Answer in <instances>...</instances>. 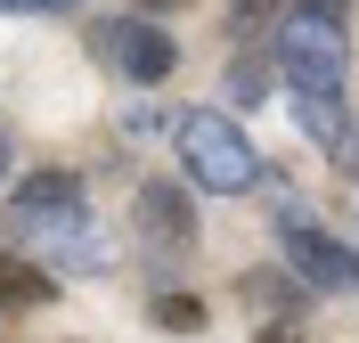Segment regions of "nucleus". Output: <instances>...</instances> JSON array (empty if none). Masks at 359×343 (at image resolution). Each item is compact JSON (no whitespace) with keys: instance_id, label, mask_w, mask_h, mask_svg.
Segmentation results:
<instances>
[{"instance_id":"obj_6","label":"nucleus","mask_w":359,"mask_h":343,"mask_svg":"<svg viewBox=\"0 0 359 343\" xmlns=\"http://www.w3.org/2000/svg\"><path fill=\"white\" fill-rule=\"evenodd\" d=\"M294 123H302V139L311 147H335L351 139V114H343V90H294Z\"/></svg>"},{"instance_id":"obj_4","label":"nucleus","mask_w":359,"mask_h":343,"mask_svg":"<svg viewBox=\"0 0 359 343\" xmlns=\"http://www.w3.org/2000/svg\"><path fill=\"white\" fill-rule=\"evenodd\" d=\"M98 58H107L123 82H139V90H156L163 74L180 66V41L163 33V25H147V17H114V25H98Z\"/></svg>"},{"instance_id":"obj_11","label":"nucleus","mask_w":359,"mask_h":343,"mask_svg":"<svg viewBox=\"0 0 359 343\" xmlns=\"http://www.w3.org/2000/svg\"><path fill=\"white\" fill-rule=\"evenodd\" d=\"M0 8H17V17H66V8H82V0H0Z\"/></svg>"},{"instance_id":"obj_14","label":"nucleus","mask_w":359,"mask_h":343,"mask_svg":"<svg viewBox=\"0 0 359 343\" xmlns=\"http://www.w3.org/2000/svg\"><path fill=\"white\" fill-rule=\"evenodd\" d=\"M0 172H8V139H0Z\"/></svg>"},{"instance_id":"obj_5","label":"nucleus","mask_w":359,"mask_h":343,"mask_svg":"<svg viewBox=\"0 0 359 343\" xmlns=\"http://www.w3.org/2000/svg\"><path fill=\"white\" fill-rule=\"evenodd\" d=\"M286 262L302 270V286H318V295H351V286H359V253L335 246L327 229L294 221V213H286Z\"/></svg>"},{"instance_id":"obj_8","label":"nucleus","mask_w":359,"mask_h":343,"mask_svg":"<svg viewBox=\"0 0 359 343\" xmlns=\"http://www.w3.org/2000/svg\"><path fill=\"white\" fill-rule=\"evenodd\" d=\"M0 302H8V311H49V302H57V278L0 246Z\"/></svg>"},{"instance_id":"obj_1","label":"nucleus","mask_w":359,"mask_h":343,"mask_svg":"<svg viewBox=\"0 0 359 343\" xmlns=\"http://www.w3.org/2000/svg\"><path fill=\"white\" fill-rule=\"evenodd\" d=\"M172 139H180V163H188V188H204V196H253L262 172H269V163L253 156V139L237 131L221 107H188L172 123Z\"/></svg>"},{"instance_id":"obj_2","label":"nucleus","mask_w":359,"mask_h":343,"mask_svg":"<svg viewBox=\"0 0 359 343\" xmlns=\"http://www.w3.org/2000/svg\"><path fill=\"white\" fill-rule=\"evenodd\" d=\"M278 74H286L294 90H343V74H351L343 17H311V8H294V17L278 25Z\"/></svg>"},{"instance_id":"obj_7","label":"nucleus","mask_w":359,"mask_h":343,"mask_svg":"<svg viewBox=\"0 0 359 343\" xmlns=\"http://www.w3.org/2000/svg\"><path fill=\"white\" fill-rule=\"evenodd\" d=\"M8 213H82V172H33V180H17V196H8Z\"/></svg>"},{"instance_id":"obj_3","label":"nucleus","mask_w":359,"mask_h":343,"mask_svg":"<svg viewBox=\"0 0 359 343\" xmlns=\"http://www.w3.org/2000/svg\"><path fill=\"white\" fill-rule=\"evenodd\" d=\"M131 221H139V237H147V253H156V262L196 253V188H180V180H139Z\"/></svg>"},{"instance_id":"obj_10","label":"nucleus","mask_w":359,"mask_h":343,"mask_svg":"<svg viewBox=\"0 0 359 343\" xmlns=\"http://www.w3.org/2000/svg\"><path fill=\"white\" fill-rule=\"evenodd\" d=\"M156 327H163V335H196V327H204V302L196 295H156Z\"/></svg>"},{"instance_id":"obj_13","label":"nucleus","mask_w":359,"mask_h":343,"mask_svg":"<svg viewBox=\"0 0 359 343\" xmlns=\"http://www.w3.org/2000/svg\"><path fill=\"white\" fill-rule=\"evenodd\" d=\"M253 343H294V335H253Z\"/></svg>"},{"instance_id":"obj_12","label":"nucleus","mask_w":359,"mask_h":343,"mask_svg":"<svg viewBox=\"0 0 359 343\" xmlns=\"http://www.w3.org/2000/svg\"><path fill=\"white\" fill-rule=\"evenodd\" d=\"M343 163H351V172H359V131H351V139H343Z\"/></svg>"},{"instance_id":"obj_9","label":"nucleus","mask_w":359,"mask_h":343,"mask_svg":"<svg viewBox=\"0 0 359 343\" xmlns=\"http://www.w3.org/2000/svg\"><path fill=\"white\" fill-rule=\"evenodd\" d=\"M245 302H253V311H302L294 286H286L278 270H245Z\"/></svg>"}]
</instances>
